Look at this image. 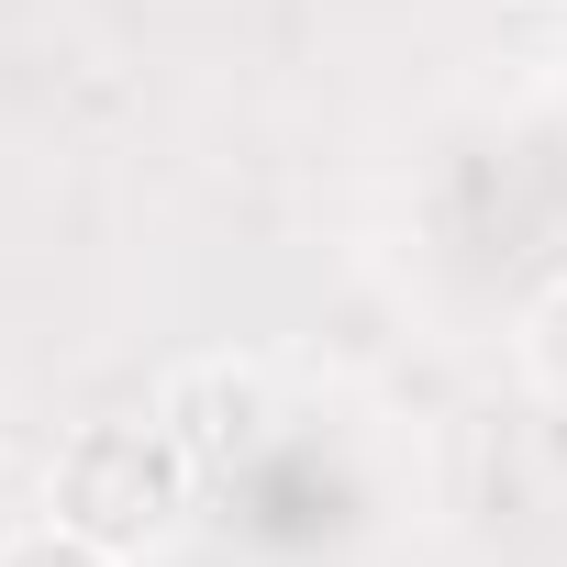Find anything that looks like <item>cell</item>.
Wrapping results in <instances>:
<instances>
[{"instance_id":"cell-1","label":"cell","mask_w":567,"mask_h":567,"mask_svg":"<svg viewBox=\"0 0 567 567\" xmlns=\"http://www.w3.org/2000/svg\"><path fill=\"white\" fill-rule=\"evenodd\" d=\"M189 489H200V467L167 445L156 412L145 423H79L56 445V467H45V512L79 523V534H101L112 556H156L189 523Z\"/></svg>"},{"instance_id":"cell-2","label":"cell","mask_w":567,"mask_h":567,"mask_svg":"<svg viewBox=\"0 0 567 567\" xmlns=\"http://www.w3.org/2000/svg\"><path fill=\"white\" fill-rule=\"evenodd\" d=\"M156 423L200 478H234V467H256L278 445V390H267L256 357H178L156 379Z\"/></svg>"},{"instance_id":"cell-3","label":"cell","mask_w":567,"mask_h":567,"mask_svg":"<svg viewBox=\"0 0 567 567\" xmlns=\"http://www.w3.org/2000/svg\"><path fill=\"white\" fill-rule=\"evenodd\" d=\"M523 379L567 412V278H545V290L523 301Z\"/></svg>"},{"instance_id":"cell-4","label":"cell","mask_w":567,"mask_h":567,"mask_svg":"<svg viewBox=\"0 0 567 567\" xmlns=\"http://www.w3.org/2000/svg\"><path fill=\"white\" fill-rule=\"evenodd\" d=\"M0 567H134V556H112L101 534H79V523H23V534H0Z\"/></svg>"},{"instance_id":"cell-5","label":"cell","mask_w":567,"mask_h":567,"mask_svg":"<svg viewBox=\"0 0 567 567\" xmlns=\"http://www.w3.org/2000/svg\"><path fill=\"white\" fill-rule=\"evenodd\" d=\"M534 12H567V0H534Z\"/></svg>"}]
</instances>
